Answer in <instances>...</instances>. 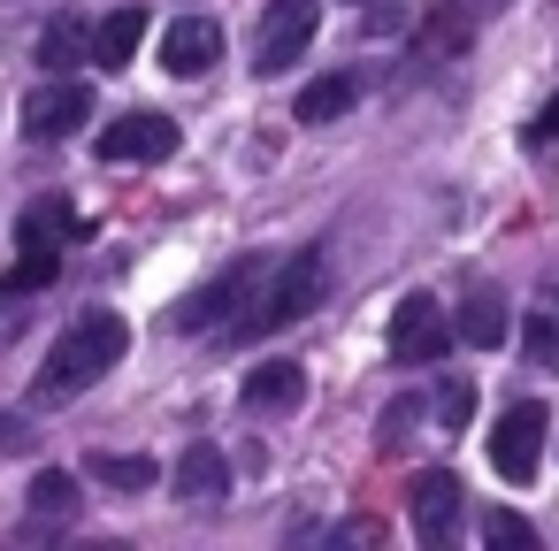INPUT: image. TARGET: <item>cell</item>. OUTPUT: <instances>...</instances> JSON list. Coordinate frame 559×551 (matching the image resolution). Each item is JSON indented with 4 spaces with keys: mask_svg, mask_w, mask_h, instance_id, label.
Returning a JSON list of instances; mask_svg holds the SVG:
<instances>
[{
    "mask_svg": "<svg viewBox=\"0 0 559 551\" xmlns=\"http://www.w3.org/2000/svg\"><path fill=\"white\" fill-rule=\"evenodd\" d=\"M123 345H131V322H123V314H108V307L78 314V322L55 337L47 368H39V398H70V391L100 383V375L123 360Z\"/></svg>",
    "mask_w": 559,
    "mask_h": 551,
    "instance_id": "cell-1",
    "label": "cell"
},
{
    "mask_svg": "<svg viewBox=\"0 0 559 551\" xmlns=\"http://www.w3.org/2000/svg\"><path fill=\"white\" fill-rule=\"evenodd\" d=\"M322 291H330V253H322V245H299V253H292L276 276H269V291L253 284L246 314L230 322V337H276V330L307 322V314L322 307Z\"/></svg>",
    "mask_w": 559,
    "mask_h": 551,
    "instance_id": "cell-2",
    "label": "cell"
},
{
    "mask_svg": "<svg viewBox=\"0 0 559 551\" xmlns=\"http://www.w3.org/2000/svg\"><path fill=\"white\" fill-rule=\"evenodd\" d=\"M253 284H261V261H230L223 276H207L200 291H185V307H177V330H185V337H223V330L246 314Z\"/></svg>",
    "mask_w": 559,
    "mask_h": 551,
    "instance_id": "cell-3",
    "label": "cell"
},
{
    "mask_svg": "<svg viewBox=\"0 0 559 551\" xmlns=\"http://www.w3.org/2000/svg\"><path fill=\"white\" fill-rule=\"evenodd\" d=\"M314 24H322L314 0H269L261 24H253V77H284V70L307 55Z\"/></svg>",
    "mask_w": 559,
    "mask_h": 551,
    "instance_id": "cell-4",
    "label": "cell"
},
{
    "mask_svg": "<svg viewBox=\"0 0 559 551\" xmlns=\"http://www.w3.org/2000/svg\"><path fill=\"white\" fill-rule=\"evenodd\" d=\"M444 337H452V322H444V307L429 299V291H406L399 307H391V360L399 368H429V360H444Z\"/></svg>",
    "mask_w": 559,
    "mask_h": 551,
    "instance_id": "cell-5",
    "label": "cell"
},
{
    "mask_svg": "<svg viewBox=\"0 0 559 551\" xmlns=\"http://www.w3.org/2000/svg\"><path fill=\"white\" fill-rule=\"evenodd\" d=\"M536 459H544V406L521 398V406H506V421L490 429V467H498L506 482H528Z\"/></svg>",
    "mask_w": 559,
    "mask_h": 551,
    "instance_id": "cell-6",
    "label": "cell"
},
{
    "mask_svg": "<svg viewBox=\"0 0 559 551\" xmlns=\"http://www.w3.org/2000/svg\"><path fill=\"white\" fill-rule=\"evenodd\" d=\"M177 154V123L162 108H131L100 131V161H169Z\"/></svg>",
    "mask_w": 559,
    "mask_h": 551,
    "instance_id": "cell-7",
    "label": "cell"
},
{
    "mask_svg": "<svg viewBox=\"0 0 559 551\" xmlns=\"http://www.w3.org/2000/svg\"><path fill=\"white\" fill-rule=\"evenodd\" d=\"M24 123H32V139H70L78 123H93V85H78V77H47V85L24 100Z\"/></svg>",
    "mask_w": 559,
    "mask_h": 551,
    "instance_id": "cell-8",
    "label": "cell"
},
{
    "mask_svg": "<svg viewBox=\"0 0 559 551\" xmlns=\"http://www.w3.org/2000/svg\"><path fill=\"white\" fill-rule=\"evenodd\" d=\"M223 62V32L207 24V16H177L169 32H162V70L169 77H207Z\"/></svg>",
    "mask_w": 559,
    "mask_h": 551,
    "instance_id": "cell-9",
    "label": "cell"
},
{
    "mask_svg": "<svg viewBox=\"0 0 559 551\" xmlns=\"http://www.w3.org/2000/svg\"><path fill=\"white\" fill-rule=\"evenodd\" d=\"M406 505H414V536H421V543H444V536L460 528V475H444V467L414 475Z\"/></svg>",
    "mask_w": 559,
    "mask_h": 551,
    "instance_id": "cell-10",
    "label": "cell"
},
{
    "mask_svg": "<svg viewBox=\"0 0 559 551\" xmlns=\"http://www.w3.org/2000/svg\"><path fill=\"white\" fill-rule=\"evenodd\" d=\"M238 398H246L253 414H292V406L307 398V368H299V360H261Z\"/></svg>",
    "mask_w": 559,
    "mask_h": 551,
    "instance_id": "cell-11",
    "label": "cell"
},
{
    "mask_svg": "<svg viewBox=\"0 0 559 551\" xmlns=\"http://www.w3.org/2000/svg\"><path fill=\"white\" fill-rule=\"evenodd\" d=\"M139 47H146V9H116V16H100V32H93V62H100V70H131Z\"/></svg>",
    "mask_w": 559,
    "mask_h": 551,
    "instance_id": "cell-12",
    "label": "cell"
},
{
    "mask_svg": "<svg viewBox=\"0 0 559 551\" xmlns=\"http://www.w3.org/2000/svg\"><path fill=\"white\" fill-rule=\"evenodd\" d=\"M230 490V459L215 452V444H192L185 459H177V498H192V505H215Z\"/></svg>",
    "mask_w": 559,
    "mask_h": 551,
    "instance_id": "cell-13",
    "label": "cell"
},
{
    "mask_svg": "<svg viewBox=\"0 0 559 551\" xmlns=\"http://www.w3.org/2000/svg\"><path fill=\"white\" fill-rule=\"evenodd\" d=\"M452 337H460V345H483V352H490V345H506V337H513V314H506V299H498V291H475V299L460 307Z\"/></svg>",
    "mask_w": 559,
    "mask_h": 551,
    "instance_id": "cell-14",
    "label": "cell"
},
{
    "mask_svg": "<svg viewBox=\"0 0 559 551\" xmlns=\"http://www.w3.org/2000/svg\"><path fill=\"white\" fill-rule=\"evenodd\" d=\"M78 238V207L70 200H39L24 223H16V245H47V253H62Z\"/></svg>",
    "mask_w": 559,
    "mask_h": 551,
    "instance_id": "cell-15",
    "label": "cell"
},
{
    "mask_svg": "<svg viewBox=\"0 0 559 551\" xmlns=\"http://www.w3.org/2000/svg\"><path fill=\"white\" fill-rule=\"evenodd\" d=\"M85 47H93V32H85V16H55V24L39 32V62H47L55 77H70V70L85 62Z\"/></svg>",
    "mask_w": 559,
    "mask_h": 551,
    "instance_id": "cell-16",
    "label": "cell"
},
{
    "mask_svg": "<svg viewBox=\"0 0 559 551\" xmlns=\"http://www.w3.org/2000/svg\"><path fill=\"white\" fill-rule=\"evenodd\" d=\"M62 276V253H47V245H24V261L0 276V307H16V299H32V291H47Z\"/></svg>",
    "mask_w": 559,
    "mask_h": 551,
    "instance_id": "cell-17",
    "label": "cell"
},
{
    "mask_svg": "<svg viewBox=\"0 0 559 551\" xmlns=\"http://www.w3.org/2000/svg\"><path fill=\"white\" fill-rule=\"evenodd\" d=\"M353 100H360V85H353V77H314V85L292 100V116H299V123H337Z\"/></svg>",
    "mask_w": 559,
    "mask_h": 551,
    "instance_id": "cell-18",
    "label": "cell"
},
{
    "mask_svg": "<svg viewBox=\"0 0 559 551\" xmlns=\"http://www.w3.org/2000/svg\"><path fill=\"white\" fill-rule=\"evenodd\" d=\"M85 475H93V482H108V490H154V475H162V467H154L146 452H93V459H85Z\"/></svg>",
    "mask_w": 559,
    "mask_h": 551,
    "instance_id": "cell-19",
    "label": "cell"
},
{
    "mask_svg": "<svg viewBox=\"0 0 559 551\" xmlns=\"http://www.w3.org/2000/svg\"><path fill=\"white\" fill-rule=\"evenodd\" d=\"M78 498H85V490H78V475H62V467H39V475H32V513H39V520L78 513Z\"/></svg>",
    "mask_w": 559,
    "mask_h": 551,
    "instance_id": "cell-20",
    "label": "cell"
},
{
    "mask_svg": "<svg viewBox=\"0 0 559 551\" xmlns=\"http://www.w3.org/2000/svg\"><path fill=\"white\" fill-rule=\"evenodd\" d=\"M483 543H498V551H536V528H528L521 513L490 505V513H483Z\"/></svg>",
    "mask_w": 559,
    "mask_h": 551,
    "instance_id": "cell-21",
    "label": "cell"
},
{
    "mask_svg": "<svg viewBox=\"0 0 559 551\" xmlns=\"http://www.w3.org/2000/svg\"><path fill=\"white\" fill-rule=\"evenodd\" d=\"M429 406H437V421H444V436H452V429H467V414H475V391H467V383L452 375V383H444V391H437Z\"/></svg>",
    "mask_w": 559,
    "mask_h": 551,
    "instance_id": "cell-22",
    "label": "cell"
},
{
    "mask_svg": "<svg viewBox=\"0 0 559 551\" xmlns=\"http://www.w3.org/2000/svg\"><path fill=\"white\" fill-rule=\"evenodd\" d=\"M521 345H528V360H536V368H551V360H559V322H551V314H528Z\"/></svg>",
    "mask_w": 559,
    "mask_h": 551,
    "instance_id": "cell-23",
    "label": "cell"
},
{
    "mask_svg": "<svg viewBox=\"0 0 559 551\" xmlns=\"http://www.w3.org/2000/svg\"><path fill=\"white\" fill-rule=\"evenodd\" d=\"M421 47H429V55H437V47H444V55H460V47H467V16H444V9H437V16H429V32H421Z\"/></svg>",
    "mask_w": 559,
    "mask_h": 551,
    "instance_id": "cell-24",
    "label": "cell"
},
{
    "mask_svg": "<svg viewBox=\"0 0 559 551\" xmlns=\"http://www.w3.org/2000/svg\"><path fill=\"white\" fill-rule=\"evenodd\" d=\"M414 414H421V398H391V414H383V444H399V436H414Z\"/></svg>",
    "mask_w": 559,
    "mask_h": 551,
    "instance_id": "cell-25",
    "label": "cell"
},
{
    "mask_svg": "<svg viewBox=\"0 0 559 551\" xmlns=\"http://www.w3.org/2000/svg\"><path fill=\"white\" fill-rule=\"evenodd\" d=\"M0 452H32V429L16 414H0Z\"/></svg>",
    "mask_w": 559,
    "mask_h": 551,
    "instance_id": "cell-26",
    "label": "cell"
},
{
    "mask_svg": "<svg viewBox=\"0 0 559 551\" xmlns=\"http://www.w3.org/2000/svg\"><path fill=\"white\" fill-rule=\"evenodd\" d=\"M536 139H559V100H551V108L536 116Z\"/></svg>",
    "mask_w": 559,
    "mask_h": 551,
    "instance_id": "cell-27",
    "label": "cell"
}]
</instances>
